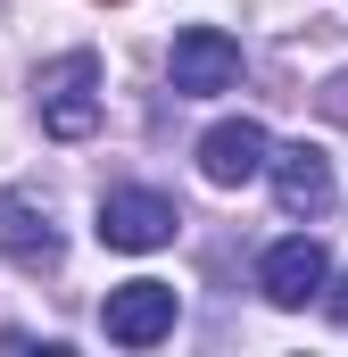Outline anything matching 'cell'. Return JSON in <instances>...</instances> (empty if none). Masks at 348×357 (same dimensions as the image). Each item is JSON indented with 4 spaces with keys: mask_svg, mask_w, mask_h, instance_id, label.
<instances>
[{
    "mask_svg": "<svg viewBox=\"0 0 348 357\" xmlns=\"http://www.w3.org/2000/svg\"><path fill=\"white\" fill-rule=\"evenodd\" d=\"M33 108H42V133L50 142H84L100 125V59L91 50H67L33 75Z\"/></svg>",
    "mask_w": 348,
    "mask_h": 357,
    "instance_id": "obj_1",
    "label": "cell"
},
{
    "mask_svg": "<svg viewBox=\"0 0 348 357\" xmlns=\"http://www.w3.org/2000/svg\"><path fill=\"white\" fill-rule=\"evenodd\" d=\"M174 233H182V208H174L166 191H108L100 199V241L108 250H125V258H150V250H166Z\"/></svg>",
    "mask_w": 348,
    "mask_h": 357,
    "instance_id": "obj_2",
    "label": "cell"
},
{
    "mask_svg": "<svg viewBox=\"0 0 348 357\" xmlns=\"http://www.w3.org/2000/svg\"><path fill=\"white\" fill-rule=\"evenodd\" d=\"M174 316H182V299H174V282H116L108 299H100V333L116 341V349H158L174 333Z\"/></svg>",
    "mask_w": 348,
    "mask_h": 357,
    "instance_id": "obj_3",
    "label": "cell"
},
{
    "mask_svg": "<svg viewBox=\"0 0 348 357\" xmlns=\"http://www.w3.org/2000/svg\"><path fill=\"white\" fill-rule=\"evenodd\" d=\"M166 75H174L182 100H216V91L241 84V42L224 25H182L174 50H166Z\"/></svg>",
    "mask_w": 348,
    "mask_h": 357,
    "instance_id": "obj_4",
    "label": "cell"
},
{
    "mask_svg": "<svg viewBox=\"0 0 348 357\" xmlns=\"http://www.w3.org/2000/svg\"><path fill=\"white\" fill-rule=\"evenodd\" d=\"M324 282H332V250L315 233H290L258 258V291L274 307H307V299H324Z\"/></svg>",
    "mask_w": 348,
    "mask_h": 357,
    "instance_id": "obj_5",
    "label": "cell"
},
{
    "mask_svg": "<svg viewBox=\"0 0 348 357\" xmlns=\"http://www.w3.org/2000/svg\"><path fill=\"white\" fill-rule=\"evenodd\" d=\"M274 167V142H265L258 116H224V125H207V142H199V175L216 183V191H241V183H258Z\"/></svg>",
    "mask_w": 348,
    "mask_h": 357,
    "instance_id": "obj_6",
    "label": "cell"
},
{
    "mask_svg": "<svg viewBox=\"0 0 348 357\" xmlns=\"http://www.w3.org/2000/svg\"><path fill=\"white\" fill-rule=\"evenodd\" d=\"M0 258H17L25 274H50L58 258H67V241H58V225H50V208H42V199L0 191Z\"/></svg>",
    "mask_w": 348,
    "mask_h": 357,
    "instance_id": "obj_7",
    "label": "cell"
},
{
    "mask_svg": "<svg viewBox=\"0 0 348 357\" xmlns=\"http://www.w3.org/2000/svg\"><path fill=\"white\" fill-rule=\"evenodd\" d=\"M274 199L290 208V216H324V199H332V158L324 150H307V142H290V150H274Z\"/></svg>",
    "mask_w": 348,
    "mask_h": 357,
    "instance_id": "obj_8",
    "label": "cell"
},
{
    "mask_svg": "<svg viewBox=\"0 0 348 357\" xmlns=\"http://www.w3.org/2000/svg\"><path fill=\"white\" fill-rule=\"evenodd\" d=\"M324 116H340V125H348V75H332V84H324Z\"/></svg>",
    "mask_w": 348,
    "mask_h": 357,
    "instance_id": "obj_9",
    "label": "cell"
},
{
    "mask_svg": "<svg viewBox=\"0 0 348 357\" xmlns=\"http://www.w3.org/2000/svg\"><path fill=\"white\" fill-rule=\"evenodd\" d=\"M324 307H332V324H348V274H340V291H332Z\"/></svg>",
    "mask_w": 348,
    "mask_h": 357,
    "instance_id": "obj_10",
    "label": "cell"
}]
</instances>
